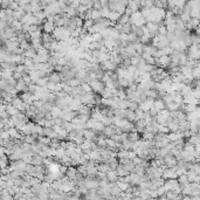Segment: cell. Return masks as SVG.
I'll return each mask as SVG.
<instances>
[{"label": "cell", "instance_id": "e0dca14e", "mask_svg": "<svg viewBox=\"0 0 200 200\" xmlns=\"http://www.w3.org/2000/svg\"><path fill=\"white\" fill-rule=\"evenodd\" d=\"M129 16L128 14H125V13H123V14H121V16L118 18V20L116 21L117 24H121V25H124L127 24V22H129Z\"/></svg>", "mask_w": 200, "mask_h": 200}, {"label": "cell", "instance_id": "60d3db41", "mask_svg": "<svg viewBox=\"0 0 200 200\" xmlns=\"http://www.w3.org/2000/svg\"><path fill=\"white\" fill-rule=\"evenodd\" d=\"M148 112H149L151 116H154V115H157V114H158V110H157L154 106H151V108L149 109V111H148Z\"/></svg>", "mask_w": 200, "mask_h": 200}, {"label": "cell", "instance_id": "30bf717a", "mask_svg": "<svg viewBox=\"0 0 200 200\" xmlns=\"http://www.w3.org/2000/svg\"><path fill=\"white\" fill-rule=\"evenodd\" d=\"M6 111H7V114H8L10 116L16 115V114L19 112V110H18L15 106H13L12 103H7V106H6Z\"/></svg>", "mask_w": 200, "mask_h": 200}, {"label": "cell", "instance_id": "d4e9b609", "mask_svg": "<svg viewBox=\"0 0 200 200\" xmlns=\"http://www.w3.org/2000/svg\"><path fill=\"white\" fill-rule=\"evenodd\" d=\"M116 185L121 188V191H125V190L130 186L129 183H125V181H118V180L116 181Z\"/></svg>", "mask_w": 200, "mask_h": 200}, {"label": "cell", "instance_id": "f35d334b", "mask_svg": "<svg viewBox=\"0 0 200 200\" xmlns=\"http://www.w3.org/2000/svg\"><path fill=\"white\" fill-rule=\"evenodd\" d=\"M131 160H132V163H133V164H135V165L141 164L142 162H143V159H142L141 157H138V156H136V157H133V158H132Z\"/></svg>", "mask_w": 200, "mask_h": 200}, {"label": "cell", "instance_id": "8d00e7d4", "mask_svg": "<svg viewBox=\"0 0 200 200\" xmlns=\"http://www.w3.org/2000/svg\"><path fill=\"white\" fill-rule=\"evenodd\" d=\"M67 169H68V166H66L64 164H59V172H61L62 175H66Z\"/></svg>", "mask_w": 200, "mask_h": 200}, {"label": "cell", "instance_id": "f1b7e54d", "mask_svg": "<svg viewBox=\"0 0 200 200\" xmlns=\"http://www.w3.org/2000/svg\"><path fill=\"white\" fill-rule=\"evenodd\" d=\"M199 73H200L199 66L192 68V76H193V79H199Z\"/></svg>", "mask_w": 200, "mask_h": 200}, {"label": "cell", "instance_id": "2e32d148", "mask_svg": "<svg viewBox=\"0 0 200 200\" xmlns=\"http://www.w3.org/2000/svg\"><path fill=\"white\" fill-rule=\"evenodd\" d=\"M62 186V181H61V179H54L52 183H50V187L54 188L55 191H59L60 188Z\"/></svg>", "mask_w": 200, "mask_h": 200}, {"label": "cell", "instance_id": "d6a6232c", "mask_svg": "<svg viewBox=\"0 0 200 200\" xmlns=\"http://www.w3.org/2000/svg\"><path fill=\"white\" fill-rule=\"evenodd\" d=\"M18 7H19V2H18L16 0H11L8 8H10V10H12V11H15Z\"/></svg>", "mask_w": 200, "mask_h": 200}, {"label": "cell", "instance_id": "4dcf8cb0", "mask_svg": "<svg viewBox=\"0 0 200 200\" xmlns=\"http://www.w3.org/2000/svg\"><path fill=\"white\" fill-rule=\"evenodd\" d=\"M135 114H136V121L144 117V111L142 110L141 108H137V109L135 110Z\"/></svg>", "mask_w": 200, "mask_h": 200}, {"label": "cell", "instance_id": "e575fe53", "mask_svg": "<svg viewBox=\"0 0 200 200\" xmlns=\"http://www.w3.org/2000/svg\"><path fill=\"white\" fill-rule=\"evenodd\" d=\"M81 85H82V89L84 90V93H93L91 87H90V84H89V83H82Z\"/></svg>", "mask_w": 200, "mask_h": 200}, {"label": "cell", "instance_id": "d6986e66", "mask_svg": "<svg viewBox=\"0 0 200 200\" xmlns=\"http://www.w3.org/2000/svg\"><path fill=\"white\" fill-rule=\"evenodd\" d=\"M119 33H124V34H129L131 33V24L127 22V24L122 25V29Z\"/></svg>", "mask_w": 200, "mask_h": 200}, {"label": "cell", "instance_id": "5bb4252c", "mask_svg": "<svg viewBox=\"0 0 200 200\" xmlns=\"http://www.w3.org/2000/svg\"><path fill=\"white\" fill-rule=\"evenodd\" d=\"M50 114H52V116H53V118L54 117H60V115H61V112H62V110L60 109L58 106H53V108L50 109V111H49Z\"/></svg>", "mask_w": 200, "mask_h": 200}, {"label": "cell", "instance_id": "83f0119b", "mask_svg": "<svg viewBox=\"0 0 200 200\" xmlns=\"http://www.w3.org/2000/svg\"><path fill=\"white\" fill-rule=\"evenodd\" d=\"M84 139H85V138H84V136H83V135H80V133H79V135H77V136H76V137L74 138V141H73V142H74V143H75L76 145H80V144H82Z\"/></svg>", "mask_w": 200, "mask_h": 200}, {"label": "cell", "instance_id": "ba28073f", "mask_svg": "<svg viewBox=\"0 0 200 200\" xmlns=\"http://www.w3.org/2000/svg\"><path fill=\"white\" fill-rule=\"evenodd\" d=\"M128 139L130 142H136L141 139V133L137 131H129L128 132Z\"/></svg>", "mask_w": 200, "mask_h": 200}, {"label": "cell", "instance_id": "4fadbf2b", "mask_svg": "<svg viewBox=\"0 0 200 200\" xmlns=\"http://www.w3.org/2000/svg\"><path fill=\"white\" fill-rule=\"evenodd\" d=\"M36 54V49L33 47L28 48V49H26L24 52V56L25 58H29V59H33V56Z\"/></svg>", "mask_w": 200, "mask_h": 200}, {"label": "cell", "instance_id": "74e56055", "mask_svg": "<svg viewBox=\"0 0 200 200\" xmlns=\"http://www.w3.org/2000/svg\"><path fill=\"white\" fill-rule=\"evenodd\" d=\"M54 124H55V122H54V118H52V119H46L45 127H47V128H52Z\"/></svg>", "mask_w": 200, "mask_h": 200}, {"label": "cell", "instance_id": "3957f363", "mask_svg": "<svg viewBox=\"0 0 200 200\" xmlns=\"http://www.w3.org/2000/svg\"><path fill=\"white\" fill-rule=\"evenodd\" d=\"M54 28H55L54 21H50V20H47V19L43 21V24H42V31L45 33H50L52 34V32L54 31Z\"/></svg>", "mask_w": 200, "mask_h": 200}, {"label": "cell", "instance_id": "603a6c76", "mask_svg": "<svg viewBox=\"0 0 200 200\" xmlns=\"http://www.w3.org/2000/svg\"><path fill=\"white\" fill-rule=\"evenodd\" d=\"M22 142H26V143H28V144H34V143H36V139L32 135H25Z\"/></svg>", "mask_w": 200, "mask_h": 200}, {"label": "cell", "instance_id": "1f68e13d", "mask_svg": "<svg viewBox=\"0 0 200 200\" xmlns=\"http://www.w3.org/2000/svg\"><path fill=\"white\" fill-rule=\"evenodd\" d=\"M137 108H138V103H137V102H135V101H129V102H128V109L135 111Z\"/></svg>", "mask_w": 200, "mask_h": 200}, {"label": "cell", "instance_id": "9a60e30c", "mask_svg": "<svg viewBox=\"0 0 200 200\" xmlns=\"http://www.w3.org/2000/svg\"><path fill=\"white\" fill-rule=\"evenodd\" d=\"M186 141L188 143H191V144H193V145H196V144H200V137L198 133L197 135H192V136L188 137Z\"/></svg>", "mask_w": 200, "mask_h": 200}, {"label": "cell", "instance_id": "7402d4cb", "mask_svg": "<svg viewBox=\"0 0 200 200\" xmlns=\"http://www.w3.org/2000/svg\"><path fill=\"white\" fill-rule=\"evenodd\" d=\"M190 170H192L196 175H200V165H199V163H197V162L192 163V165H191V169H190Z\"/></svg>", "mask_w": 200, "mask_h": 200}, {"label": "cell", "instance_id": "7bdbcfd3", "mask_svg": "<svg viewBox=\"0 0 200 200\" xmlns=\"http://www.w3.org/2000/svg\"><path fill=\"white\" fill-rule=\"evenodd\" d=\"M62 121H63V119L61 117H54V122H55V124H58V125H61Z\"/></svg>", "mask_w": 200, "mask_h": 200}, {"label": "cell", "instance_id": "8fae6325", "mask_svg": "<svg viewBox=\"0 0 200 200\" xmlns=\"http://www.w3.org/2000/svg\"><path fill=\"white\" fill-rule=\"evenodd\" d=\"M25 173H27L28 176L33 177L35 173V166L33 164H27L25 167Z\"/></svg>", "mask_w": 200, "mask_h": 200}, {"label": "cell", "instance_id": "7c38bea8", "mask_svg": "<svg viewBox=\"0 0 200 200\" xmlns=\"http://www.w3.org/2000/svg\"><path fill=\"white\" fill-rule=\"evenodd\" d=\"M153 106L159 111V110H162V109H164L165 108V103L164 101L162 100V98H157V100H154V102H153Z\"/></svg>", "mask_w": 200, "mask_h": 200}, {"label": "cell", "instance_id": "5b68a950", "mask_svg": "<svg viewBox=\"0 0 200 200\" xmlns=\"http://www.w3.org/2000/svg\"><path fill=\"white\" fill-rule=\"evenodd\" d=\"M142 59L145 61V63H148V64H156V59L151 56V55H149V54H146V53H142Z\"/></svg>", "mask_w": 200, "mask_h": 200}, {"label": "cell", "instance_id": "484cf974", "mask_svg": "<svg viewBox=\"0 0 200 200\" xmlns=\"http://www.w3.org/2000/svg\"><path fill=\"white\" fill-rule=\"evenodd\" d=\"M94 25V20L93 19H85V20H83V28L84 29H88L89 27H91Z\"/></svg>", "mask_w": 200, "mask_h": 200}, {"label": "cell", "instance_id": "7a4b0ae2", "mask_svg": "<svg viewBox=\"0 0 200 200\" xmlns=\"http://www.w3.org/2000/svg\"><path fill=\"white\" fill-rule=\"evenodd\" d=\"M90 87H91V90H93V93L95 94H101L102 93V90L104 89V84L103 82L101 81V80H93V81H90Z\"/></svg>", "mask_w": 200, "mask_h": 200}, {"label": "cell", "instance_id": "b9f144b4", "mask_svg": "<svg viewBox=\"0 0 200 200\" xmlns=\"http://www.w3.org/2000/svg\"><path fill=\"white\" fill-rule=\"evenodd\" d=\"M7 84H10L11 87H15V84H16V80H15V79H13V77H10V79L7 80Z\"/></svg>", "mask_w": 200, "mask_h": 200}, {"label": "cell", "instance_id": "52a82bcc", "mask_svg": "<svg viewBox=\"0 0 200 200\" xmlns=\"http://www.w3.org/2000/svg\"><path fill=\"white\" fill-rule=\"evenodd\" d=\"M125 119H128L129 122L135 123L136 122V114L133 110H130V109H125Z\"/></svg>", "mask_w": 200, "mask_h": 200}, {"label": "cell", "instance_id": "836d02e7", "mask_svg": "<svg viewBox=\"0 0 200 200\" xmlns=\"http://www.w3.org/2000/svg\"><path fill=\"white\" fill-rule=\"evenodd\" d=\"M31 34V39H41V34H42V32L41 31H35V32H32V33H29Z\"/></svg>", "mask_w": 200, "mask_h": 200}, {"label": "cell", "instance_id": "4316f807", "mask_svg": "<svg viewBox=\"0 0 200 200\" xmlns=\"http://www.w3.org/2000/svg\"><path fill=\"white\" fill-rule=\"evenodd\" d=\"M76 169H77V172H79V173H81V175L84 177L87 176V167H85L84 165H82V164L77 165Z\"/></svg>", "mask_w": 200, "mask_h": 200}, {"label": "cell", "instance_id": "d590c367", "mask_svg": "<svg viewBox=\"0 0 200 200\" xmlns=\"http://www.w3.org/2000/svg\"><path fill=\"white\" fill-rule=\"evenodd\" d=\"M10 2H11V0H2V1H1V4H0V8H2V10L8 8Z\"/></svg>", "mask_w": 200, "mask_h": 200}, {"label": "cell", "instance_id": "cb8c5ba5", "mask_svg": "<svg viewBox=\"0 0 200 200\" xmlns=\"http://www.w3.org/2000/svg\"><path fill=\"white\" fill-rule=\"evenodd\" d=\"M101 122H102L104 125H111V124H112V117H110V116H102Z\"/></svg>", "mask_w": 200, "mask_h": 200}, {"label": "cell", "instance_id": "44dd1931", "mask_svg": "<svg viewBox=\"0 0 200 200\" xmlns=\"http://www.w3.org/2000/svg\"><path fill=\"white\" fill-rule=\"evenodd\" d=\"M36 141L39 142V143H41V144H46V145H49V143H50V138H49V137H47V136H39Z\"/></svg>", "mask_w": 200, "mask_h": 200}, {"label": "cell", "instance_id": "9c48e42d", "mask_svg": "<svg viewBox=\"0 0 200 200\" xmlns=\"http://www.w3.org/2000/svg\"><path fill=\"white\" fill-rule=\"evenodd\" d=\"M43 136H47L49 138H54L58 136V133L52 129V128H47V127H43Z\"/></svg>", "mask_w": 200, "mask_h": 200}, {"label": "cell", "instance_id": "ac0fdd59", "mask_svg": "<svg viewBox=\"0 0 200 200\" xmlns=\"http://www.w3.org/2000/svg\"><path fill=\"white\" fill-rule=\"evenodd\" d=\"M41 40H42V42H52L54 40V37H53V35L50 33H45L43 32L41 34Z\"/></svg>", "mask_w": 200, "mask_h": 200}, {"label": "cell", "instance_id": "6da1fadb", "mask_svg": "<svg viewBox=\"0 0 200 200\" xmlns=\"http://www.w3.org/2000/svg\"><path fill=\"white\" fill-rule=\"evenodd\" d=\"M129 24L135 25V26H137V27H142L143 25L146 24V20H145V18L142 15L141 11H137V12H133L130 14Z\"/></svg>", "mask_w": 200, "mask_h": 200}, {"label": "cell", "instance_id": "ab89813d", "mask_svg": "<svg viewBox=\"0 0 200 200\" xmlns=\"http://www.w3.org/2000/svg\"><path fill=\"white\" fill-rule=\"evenodd\" d=\"M12 77L13 79H15V80L18 81V80H20V79L22 77V74H21V73H18V71H13Z\"/></svg>", "mask_w": 200, "mask_h": 200}, {"label": "cell", "instance_id": "ffe728a7", "mask_svg": "<svg viewBox=\"0 0 200 200\" xmlns=\"http://www.w3.org/2000/svg\"><path fill=\"white\" fill-rule=\"evenodd\" d=\"M119 16H121V14H119V13L114 12V11H110V13H109V16H108V19H109V20H111V21H117Z\"/></svg>", "mask_w": 200, "mask_h": 200}, {"label": "cell", "instance_id": "277c9868", "mask_svg": "<svg viewBox=\"0 0 200 200\" xmlns=\"http://www.w3.org/2000/svg\"><path fill=\"white\" fill-rule=\"evenodd\" d=\"M48 76V81L52 83H59L61 82V79H60V73L59 71H53V73H50Z\"/></svg>", "mask_w": 200, "mask_h": 200}, {"label": "cell", "instance_id": "f546056e", "mask_svg": "<svg viewBox=\"0 0 200 200\" xmlns=\"http://www.w3.org/2000/svg\"><path fill=\"white\" fill-rule=\"evenodd\" d=\"M98 18H101V12H100L98 10L91 8V19H93V20H96V19H98Z\"/></svg>", "mask_w": 200, "mask_h": 200}, {"label": "cell", "instance_id": "8992f818", "mask_svg": "<svg viewBox=\"0 0 200 200\" xmlns=\"http://www.w3.org/2000/svg\"><path fill=\"white\" fill-rule=\"evenodd\" d=\"M76 173H77V169H76V166H68V169H67V172H66V176L68 177L70 180L75 178Z\"/></svg>", "mask_w": 200, "mask_h": 200}]
</instances>
